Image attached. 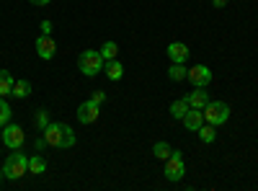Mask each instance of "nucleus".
Segmentation results:
<instances>
[{
	"instance_id": "obj_14",
	"label": "nucleus",
	"mask_w": 258,
	"mask_h": 191,
	"mask_svg": "<svg viewBox=\"0 0 258 191\" xmlns=\"http://www.w3.org/2000/svg\"><path fill=\"white\" fill-rule=\"evenodd\" d=\"M13 83H16V78H13V73L11 70H0V96H13Z\"/></svg>"
},
{
	"instance_id": "obj_21",
	"label": "nucleus",
	"mask_w": 258,
	"mask_h": 191,
	"mask_svg": "<svg viewBox=\"0 0 258 191\" xmlns=\"http://www.w3.org/2000/svg\"><path fill=\"white\" fill-rule=\"evenodd\" d=\"M101 54H103L106 62H109V59H116V54H119V44H116V41H103V44H101Z\"/></svg>"
},
{
	"instance_id": "obj_22",
	"label": "nucleus",
	"mask_w": 258,
	"mask_h": 191,
	"mask_svg": "<svg viewBox=\"0 0 258 191\" xmlns=\"http://www.w3.org/2000/svg\"><path fill=\"white\" fill-rule=\"evenodd\" d=\"M11 116H13V109L8 106L6 96H0V126H6V124L11 121Z\"/></svg>"
},
{
	"instance_id": "obj_13",
	"label": "nucleus",
	"mask_w": 258,
	"mask_h": 191,
	"mask_svg": "<svg viewBox=\"0 0 258 191\" xmlns=\"http://www.w3.org/2000/svg\"><path fill=\"white\" fill-rule=\"evenodd\" d=\"M103 73H106V78H109V80H121L124 78V65H121L119 59H109L103 65Z\"/></svg>"
},
{
	"instance_id": "obj_24",
	"label": "nucleus",
	"mask_w": 258,
	"mask_h": 191,
	"mask_svg": "<svg viewBox=\"0 0 258 191\" xmlns=\"http://www.w3.org/2000/svg\"><path fill=\"white\" fill-rule=\"evenodd\" d=\"M39 29H41V34H52V21H41V24H39Z\"/></svg>"
},
{
	"instance_id": "obj_28",
	"label": "nucleus",
	"mask_w": 258,
	"mask_h": 191,
	"mask_svg": "<svg viewBox=\"0 0 258 191\" xmlns=\"http://www.w3.org/2000/svg\"><path fill=\"white\" fill-rule=\"evenodd\" d=\"M3 178H6V176H3V168H0V181H3Z\"/></svg>"
},
{
	"instance_id": "obj_2",
	"label": "nucleus",
	"mask_w": 258,
	"mask_h": 191,
	"mask_svg": "<svg viewBox=\"0 0 258 191\" xmlns=\"http://www.w3.org/2000/svg\"><path fill=\"white\" fill-rule=\"evenodd\" d=\"M106 65V59L101 54V49H85L78 54V70L85 75V78H96Z\"/></svg>"
},
{
	"instance_id": "obj_23",
	"label": "nucleus",
	"mask_w": 258,
	"mask_h": 191,
	"mask_svg": "<svg viewBox=\"0 0 258 191\" xmlns=\"http://www.w3.org/2000/svg\"><path fill=\"white\" fill-rule=\"evenodd\" d=\"M52 119H49V111L47 109H36V114H34V124H36V130H44V126L49 124Z\"/></svg>"
},
{
	"instance_id": "obj_4",
	"label": "nucleus",
	"mask_w": 258,
	"mask_h": 191,
	"mask_svg": "<svg viewBox=\"0 0 258 191\" xmlns=\"http://www.w3.org/2000/svg\"><path fill=\"white\" fill-rule=\"evenodd\" d=\"M202 111H204V121L212 126H222L230 121V106L225 101H209Z\"/></svg>"
},
{
	"instance_id": "obj_1",
	"label": "nucleus",
	"mask_w": 258,
	"mask_h": 191,
	"mask_svg": "<svg viewBox=\"0 0 258 191\" xmlns=\"http://www.w3.org/2000/svg\"><path fill=\"white\" fill-rule=\"evenodd\" d=\"M41 132H44V142L49 147H57V150H68L75 145V132L62 121H49Z\"/></svg>"
},
{
	"instance_id": "obj_11",
	"label": "nucleus",
	"mask_w": 258,
	"mask_h": 191,
	"mask_svg": "<svg viewBox=\"0 0 258 191\" xmlns=\"http://www.w3.org/2000/svg\"><path fill=\"white\" fill-rule=\"evenodd\" d=\"M181 121H183V126H186L188 132H199V126L204 124V111L202 109H188Z\"/></svg>"
},
{
	"instance_id": "obj_19",
	"label": "nucleus",
	"mask_w": 258,
	"mask_h": 191,
	"mask_svg": "<svg viewBox=\"0 0 258 191\" xmlns=\"http://www.w3.org/2000/svg\"><path fill=\"white\" fill-rule=\"evenodd\" d=\"M170 153H173V147H170L168 142H163V140L153 145V155H155L158 160H168V158H170Z\"/></svg>"
},
{
	"instance_id": "obj_27",
	"label": "nucleus",
	"mask_w": 258,
	"mask_h": 191,
	"mask_svg": "<svg viewBox=\"0 0 258 191\" xmlns=\"http://www.w3.org/2000/svg\"><path fill=\"white\" fill-rule=\"evenodd\" d=\"M212 6H214V8H225L227 0H212Z\"/></svg>"
},
{
	"instance_id": "obj_6",
	"label": "nucleus",
	"mask_w": 258,
	"mask_h": 191,
	"mask_svg": "<svg viewBox=\"0 0 258 191\" xmlns=\"http://www.w3.org/2000/svg\"><path fill=\"white\" fill-rule=\"evenodd\" d=\"M186 176V163H183V153L173 150L170 158L165 160V178L168 181H181Z\"/></svg>"
},
{
	"instance_id": "obj_17",
	"label": "nucleus",
	"mask_w": 258,
	"mask_h": 191,
	"mask_svg": "<svg viewBox=\"0 0 258 191\" xmlns=\"http://www.w3.org/2000/svg\"><path fill=\"white\" fill-rule=\"evenodd\" d=\"M186 73H188L186 65H181V62H173V65H170V70H168V78L173 80V83H181V80H186Z\"/></svg>"
},
{
	"instance_id": "obj_15",
	"label": "nucleus",
	"mask_w": 258,
	"mask_h": 191,
	"mask_svg": "<svg viewBox=\"0 0 258 191\" xmlns=\"http://www.w3.org/2000/svg\"><path fill=\"white\" fill-rule=\"evenodd\" d=\"M44 171H47V160L41 158V155H31L29 158V173L31 176H41Z\"/></svg>"
},
{
	"instance_id": "obj_18",
	"label": "nucleus",
	"mask_w": 258,
	"mask_h": 191,
	"mask_svg": "<svg viewBox=\"0 0 258 191\" xmlns=\"http://www.w3.org/2000/svg\"><path fill=\"white\" fill-rule=\"evenodd\" d=\"M188 109H191V106L186 103V98H178V101L170 103V116H173V119H183Z\"/></svg>"
},
{
	"instance_id": "obj_3",
	"label": "nucleus",
	"mask_w": 258,
	"mask_h": 191,
	"mask_svg": "<svg viewBox=\"0 0 258 191\" xmlns=\"http://www.w3.org/2000/svg\"><path fill=\"white\" fill-rule=\"evenodd\" d=\"M29 173V158L24 153H18L13 150L8 158H6V165H3V176L8 181H18V178H24Z\"/></svg>"
},
{
	"instance_id": "obj_8",
	"label": "nucleus",
	"mask_w": 258,
	"mask_h": 191,
	"mask_svg": "<svg viewBox=\"0 0 258 191\" xmlns=\"http://www.w3.org/2000/svg\"><path fill=\"white\" fill-rule=\"evenodd\" d=\"M186 80L191 83L194 88H207L209 83H212V70L207 65H194V68H188Z\"/></svg>"
},
{
	"instance_id": "obj_12",
	"label": "nucleus",
	"mask_w": 258,
	"mask_h": 191,
	"mask_svg": "<svg viewBox=\"0 0 258 191\" xmlns=\"http://www.w3.org/2000/svg\"><path fill=\"white\" fill-rule=\"evenodd\" d=\"M183 98H186V103L191 106V109H204V106L209 103V93H207V88H197V91L186 93Z\"/></svg>"
},
{
	"instance_id": "obj_5",
	"label": "nucleus",
	"mask_w": 258,
	"mask_h": 191,
	"mask_svg": "<svg viewBox=\"0 0 258 191\" xmlns=\"http://www.w3.org/2000/svg\"><path fill=\"white\" fill-rule=\"evenodd\" d=\"M0 140H3V145L6 147H11V150H21L24 147V142H26V132L21 130L18 124H6L3 126V132H0Z\"/></svg>"
},
{
	"instance_id": "obj_16",
	"label": "nucleus",
	"mask_w": 258,
	"mask_h": 191,
	"mask_svg": "<svg viewBox=\"0 0 258 191\" xmlns=\"http://www.w3.org/2000/svg\"><path fill=\"white\" fill-rule=\"evenodd\" d=\"M29 96H31V83H29V80H16V83H13V98L24 101V98H29Z\"/></svg>"
},
{
	"instance_id": "obj_10",
	"label": "nucleus",
	"mask_w": 258,
	"mask_h": 191,
	"mask_svg": "<svg viewBox=\"0 0 258 191\" xmlns=\"http://www.w3.org/2000/svg\"><path fill=\"white\" fill-rule=\"evenodd\" d=\"M168 57H170V62H181V65H186V59H188V47L183 44V41H170L168 44Z\"/></svg>"
},
{
	"instance_id": "obj_9",
	"label": "nucleus",
	"mask_w": 258,
	"mask_h": 191,
	"mask_svg": "<svg viewBox=\"0 0 258 191\" xmlns=\"http://www.w3.org/2000/svg\"><path fill=\"white\" fill-rule=\"evenodd\" d=\"M34 47H36V54H39L41 59H54V54H57V44H54L52 34H41V36L34 41Z\"/></svg>"
},
{
	"instance_id": "obj_7",
	"label": "nucleus",
	"mask_w": 258,
	"mask_h": 191,
	"mask_svg": "<svg viewBox=\"0 0 258 191\" xmlns=\"http://www.w3.org/2000/svg\"><path fill=\"white\" fill-rule=\"evenodd\" d=\"M75 116H78V121H80V124H85V126L93 124V121H98V116H101V103H96L93 98L83 101V103L78 106Z\"/></svg>"
},
{
	"instance_id": "obj_20",
	"label": "nucleus",
	"mask_w": 258,
	"mask_h": 191,
	"mask_svg": "<svg viewBox=\"0 0 258 191\" xmlns=\"http://www.w3.org/2000/svg\"><path fill=\"white\" fill-rule=\"evenodd\" d=\"M199 140H202L204 145H212L214 140H217V132H214L212 124H202V126H199Z\"/></svg>"
},
{
	"instance_id": "obj_26",
	"label": "nucleus",
	"mask_w": 258,
	"mask_h": 191,
	"mask_svg": "<svg viewBox=\"0 0 258 191\" xmlns=\"http://www.w3.org/2000/svg\"><path fill=\"white\" fill-rule=\"evenodd\" d=\"M29 3H31V6H49L52 0H29Z\"/></svg>"
},
{
	"instance_id": "obj_25",
	"label": "nucleus",
	"mask_w": 258,
	"mask_h": 191,
	"mask_svg": "<svg viewBox=\"0 0 258 191\" xmlns=\"http://www.w3.org/2000/svg\"><path fill=\"white\" fill-rule=\"evenodd\" d=\"M91 98H93L96 103H103V101H106V93H103V91H93V96H91Z\"/></svg>"
}]
</instances>
